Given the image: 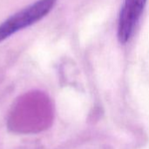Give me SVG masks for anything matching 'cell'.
<instances>
[{"label": "cell", "instance_id": "1", "mask_svg": "<svg viewBox=\"0 0 149 149\" xmlns=\"http://www.w3.org/2000/svg\"><path fill=\"white\" fill-rule=\"evenodd\" d=\"M56 1L57 0H38L10 17L0 25V42L16 32L42 19L54 7Z\"/></svg>", "mask_w": 149, "mask_h": 149}, {"label": "cell", "instance_id": "2", "mask_svg": "<svg viewBox=\"0 0 149 149\" xmlns=\"http://www.w3.org/2000/svg\"><path fill=\"white\" fill-rule=\"evenodd\" d=\"M147 0H126L118 23V38L121 43L127 42L143 12Z\"/></svg>", "mask_w": 149, "mask_h": 149}]
</instances>
